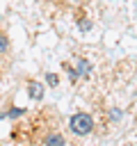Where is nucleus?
<instances>
[{
  "mask_svg": "<svg viewBox=\"0 0 137 146\" xmlns=\"http://www.w3.org/2000/svg\"><path fill=\"white\" fill-rule=\"evenodd\" d=\"M94 130V116L89 112H75L68 119V132L75 137H87Z\"/></svg>",
  "mask_w": 137,
  "mask_h": 146,
  "instance_id": "1",
  "label": "nucleus"
},
{
  "mask_svg": "<svg viewBox=\"0 0 137 146\" xmlns=\"http://www.w3.org/2000/svg\"><path fill=\"white\" fill-rule=\"evenodd\" d=\"M9 62H11V39L5 30H0V78Z\"/></svg>",
  "mask_w": 137,
  "mask_h": 146,
  "instance_id": "2",
  "label": "nucleus"
},
{
  "mask_svg": "<svg viewBox=\"0 0 137 146\" xmlns=\"http://www.w3.org/2000/svg\"><path fill=\"white\" fill-rule=\"evenodd\" d=\"M25 87H27V96H30L32 100H37V103H39V100H43L46 87H43L41 82H37V80H32V78H30V80L25 82Z\"/></svg>",
  "mask_w": 137,
  "mask_h": 146,
  "instance_id": "3",
  "label": "nucleus"
},
{
  "mask_svg": "<svg viewBox=\"0 0 137 146\" xmlns=\"http://www.w3.org/2000/svg\"><path fill=\"white\" fill-rule=\"evenodd\" d=\"M75 71H78V75H80V78L89 75V71H91V64H89V59H78V64H75Z\"/></svg>",
  "mask_w": 137,
  "mask_h": 146,
  "instance_id": "4",
  "label": "nucleus"
},
{
  "mask_svg": "<svg viewBox=\"0 0 137 146\" xmlns=\"http://www.w3.org/2000/svg\"><path fill=\"white\" fill-rule=\"evenodd\" d=\"M27 110H23V107H14V110H7V112H0V119H18V116H23Z\"/></svg>",
  "mask_w": 137,
  "mask_h": 146,
  "instance_id": "5",
  "label": "nucleus"
},
{
  "mask_svg": "<svg viewBox=\"0 0 137 146\" xmlns=\"http://www.w3.org/2000/svg\"><path fill=\"white\" fill-rule=\"evenodd\" d=\"M46 80H48V84H50V87H57V82H59L55 73H48V75H46Z\"/></svg>",
  "mask_w": 137,
  "mask_h": 146,
  "instance_id": "6",
  "label": "nucleus"
},
{
  "mask_svg": "<svg viewBox=\"0 0 137 146\" xmlns=\"http://www.w3.org/2000/svg\"><path fill=\"white\" fill-rule=\"evenodd\" d=\"M121 119V110H112V121H119Z\"/></svg>",
  "mask_w": 137,
  "mask_h": 146,
  "instance_id": "7",
  "label": "nucleus"
}]
</instances>
